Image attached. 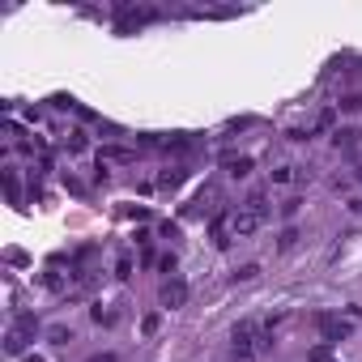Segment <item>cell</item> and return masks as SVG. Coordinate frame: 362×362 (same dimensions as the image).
Masks as SVG:
<instances>
[{
	"instance_id": "cell-4",
	"label": "cell",
	"mask_w": 362,
	"mask_h": 362,
	"mask_svg": "<svg viewBox=\"0 0 362 362\" xmlns=\"http://www.w3.org/2000/svg\"><path fill=\"white\" fill-rule=\"evenodd\" d=\"M153 18H158V9H149V5H141V9H128V5H120V34H132L137 26L153 22Z\"/></svg>"
},
{
	"instance_id": "cell-7",
	"label": "cell",
	"mask_w": 362,
	"mask_h": 362,
	"mask_svg": "<svg viewBox=\"0 0 362 362\" xmlns=\"http://www.w3.org/2000/svg\"><path fill=\"white\" fill-rule=\"evenodd\" d=\"M222 167H226V171H230V175H235V179H243V175H247V171H251V158H247V153H239V158H226V162H222Z\"/></svg>"
},
{
	"instance_id": "cell-9",
	"label": "cell",
	"mask_w": 362,
	"mask_h": 362,
	"mask_svg": "<svg viewBox=\"0 0 362 362\" xmlns=\"http://www.w3.org/2000/svg\"><path fill=\"white\" fill-rule=\"evenodd\" d=\"M47 337H51V345H69V341H73V328H64V324H56V328H51Z\"/></svg>"
},
{
	"instance_id": "cell-2",
	"label": "cell",
	"mask_w": 362,
	"mask_h": 362,
	"mask_svg": "<svg viewBox=\"0 0 362 362\" xmlns=\"http://www.w3.org/2000/svg\"><path fill=\"white\" fill-rule=\"evenodd\" d=\"M34 333H39V320L34 316H18L13 324H9V333H5V354H26V345L34 341Z\"/></svg>"
},
{
	"instance_id": "cell-15",
	"label": "cell",
	"mask_w": 362,
	"mask_h": 362,
	"mask_svg": "<svg viewBox=\"0 0 362 362\" xmlns=\"http://www.w3.org/2000/svg\"><path fill=\"white\" fill-rule=\"evenodd\" d=\"M273 179H277V183H290V179H294V171H290V167H281V171H273Z\"/></svg>"
},
{
	"instance_id": "cell-6",
	"label": "cell",
	"mask_w": 362,
	"mask_h": 362,
	"mask_svg": "<svg viewBox=\"0 0 362 362\" xmlns=\"http://www.w3.org/2000/svg\"><path fill=\"white\" fill-rule=\"evenodd\" d=\"M320 333H324V341H341L345 337V324L337 316H320Z\"/></svg>"
},
{
	"instance_id": "cell-11",
	"label": "cell",
	"mask_w": 362,
	"mask_h": 362,
	"mask_svg": "<svg viewBox=\"0 0 362 362\" xmlns=\"http://www.w3.org/2000/svg\"><path fill=\"white\" fill-rule=\"evenodd\" d=\"M179 183H183V171H179V167H175V171H167V175L158 179V188H162V192H167V188H179Z\"/></svg>"
},
{
	"instance_id": "cell-14",
	"label": "cell",
	"mask_w": 362,
	"mask_h": 362,
	"mask_svg": "<svg viewBox=\"0 0 362 362\" xmlns=\"http://www.w3.org/2000/svg\"><path fill=\"white\" fill-rule=\"evenodd\" d=\"M256 273H260V269H256V265H243V269H239V281H251Z\"/></svg>"
},
{
	"instance_id": "cell-3",
	"label": "cell",
	"mask_w": 362,
	"mask_h": 362,
	"mask_svg": "<svg viewBox=\"0 0 362 362\" xmlns=\"http://www.w3.org/2000/svg\"><path fill=\"white\" fill-rule=\"evenodd\" d=\"M158 298H162L167 312H179V307L188 302V281H183V277H167L162 290H158Z\"/></svg>"
},
{
	"instance_id": "cell-5",
	"label": "cell",
	"mask_w": 362,
	"mask_h": 362,
	"mask_svg": "<svg viewBox=\"0 0 362 362\" xmlns=\"http://www.w3.org/2000/svg\"><path fill=\"white\" fill-rule=\"evenodd\" d=\"M260 222H265V214H256V209H239V214L230 218V230H235V235H251Z\"/></svg>"
},
{
	"instance_id": "cell-1",
	"label": "cell",
	"mask_w": 362,
	"mask_h": 362,
	"mask_svg": "<svg viewBox=\"0 0 362 362\" xmlns=\"http://www.w3.org/2000/svg\"><path fill=\"white\" fill-rule=\"evenodd\" d=\"M230 345H235L239 358H251V354H265L269 349V337L256 328V320H239L235 333H230Z\"/></svg>"
},
{
	"instance_id": "cell-12",
	"label": "cell",
	"mask_w": 362,
	"mask_h": 362,
	"mask_svg": "<svg viewBox=\"0 0 362 362\" xmlns=\"http://www.w3.org/2000/svg\"><path fill=\"white\" fill-rule=\"evenodd\" d=\"M158 324H162L158 316H145V320H141V333H145V337H153V333H158Z\"/></svg>"
},
{
	"instance_id": "cell-8",
	"label": "cell",
	"mask_w": 362,
	"mask_h": 362,
	"mask_svg": "<svg viewBox=\"0 0 362 362\" xmlns=\"http://www.w3.org/2000/svg\"><path fill=\"white\" fill-rule=\"evenodd\" d=\"M132 158V149H102L98 153V162H128Z\"/></svg>"
},
{
	"instance_id": "cell-13",
	"label": "cell",
	"mask_w": 362,
	"mask_h": 362,
	"mask_svg": "<svg viewBox=\"0 0 362 362\" xmlns=\"http://www.w3.org/2000/svg\"><path fill=\"white\" fill-rule=\"evenodd\" d=\"M132 273V260H128V256H120V265H116V277H128Z\"/></svg>"
},
{
	"instance_id": "cell-17",
	"label": "cell",
	"mask_w": 362,
	"mask_h": 362,
	"mask_svg": "<svg viewBox=\"0 0 362 362\" xmlns=\"http://www.w3.org/2000/svg\"><path fill=\"white\" fill-rule=\"evenodd\" d=\"M26 362H43V358H39V354H30V358H26Z\"/></svg>"
},
{
	"instance_id": "cell-10",
	"label": "cell",
	"mask_w": 362,
	"mask_h": 362,
	"mask_svg": "<svg viewBox=\"0 0 362 362\" xmlns=\"http://www.w3.org/2000/svg\"><path fill=\"white\" fill-rule=\"evenodd\" d=\"M333 141H337V149H354V141H358V132H354V128H341V132H337Z\"/></svg>"
},
{
	"instance_id": "cell-16",
	"label": "cell",
	"mask_w": 362,
	"mask_h": 362,
	"mask_svg": "<svg viewBox=\"0 0 362 362\" xmlns=\"http://www.w3.org/2000/svg\"><path fill=\"white\" fill-rule=\"evenodd\" d=\"M85 362H120V358H116V354H90Z\"/></svg>"
}]
</instances>
